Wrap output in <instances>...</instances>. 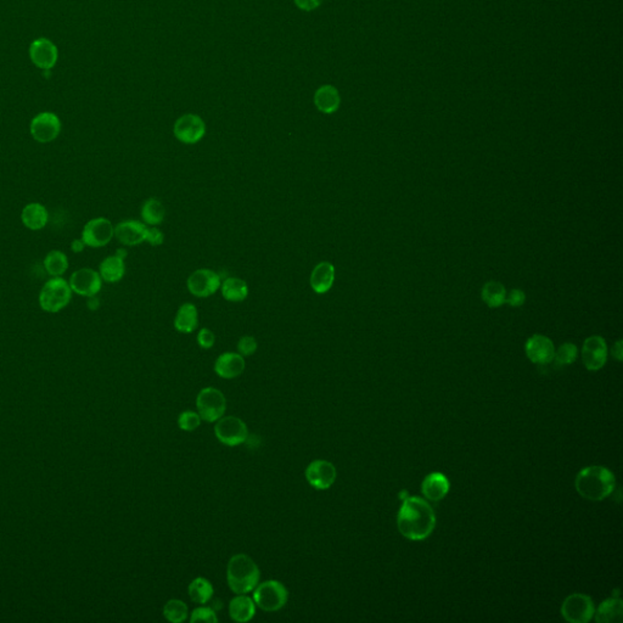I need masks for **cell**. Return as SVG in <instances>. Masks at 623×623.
Returning a JSON list of instances; mask_svg holds the SVG:
<instances>
[{
  "instance_id": "ba28073f",
  "label": "cell",
  "mask_w": 623,
  "mask_h": 623,
  "mask_svg": "<svg viewBox=\"0 0 623 623\" xmlns=\"http://www.w3.org/2000/svg\"><path fill=\"white\" fill-rule=\"evenodd\" d=\"M115 238V226L105 217L93 218L86 221L82 231L81 239L91 249H100Z\"/></svg>"
},
{
  "instance_id": "f1b7e54d",
  "label": "cell",
  "mask_w": 623,
  "mask_h": 623,
  "mask_svg": "<svg viewBox=\"0 0 623 623\" xmlns=\"http://www.w3.org/2000/svg\"><path fill=\"white\" fill-rule=\"evenodd\" d=\"M141 219L148 226H156L162 223L166 216V208L161 201L155 198L148 199L141 206Z\"/></svg>"
},
{
  "instance_id": "f546056e",
  "label": "cell",
  "mask_w": 623,
  "mask_h": 623,
  "mask_svg": "<svg viewBox=\"0 0 623 623\" xmlns=\"http://www.w3.org/2000/svg\"><path fill=\"white\" fill-rule=\"evenodd\" d=\"M188 593L190 599L196 604H206L212 599L214 589L212 583L210 582L207 578L198 577L190 583Z\"/></svg>"
},
{
  "instance_id": "e0dca14e",
  "label": "cell",
  "mask_w": 623,
  "mask_h": 623,
  "mask_svg": "<svg viewBox=\"0 0 623 623\" xmlns=\"http://www.w3.org/2000/svg\"><path fill=\"white\" fill-rule=\"evenodd\" d=\"M525 351H526L529 361L534 364H539V366L549 364L554 359V354H555L554 343L544 335L531 336L526 342Z\"/></svg>"
},
{
  "instance_id": "ab89813d",
  "label": "cell",
  "mask_w": 623,
  "mask_h": 623,
  "mask_svg": "<svg viewBox=\"0 0 623 623\" xmlns=\"http://www.w3.org/2000/svg\"><path fill=\"white\" fill-rule=\"evenodd\" d=\"M163 240H165V235H163L162 231L158 229L156 226H151V228L148 226V233H146L145 243H148L151 246H160V245L163 244Z\"/></svg>"
},
{
  "instance_id": "6da1fadb",
  "label": "cell",
  "mask_w": 623,
  "mask_h": 623,
  "mask_svg": "<svg viewBox=\"0 0 623 623\" xmlns=\"http://www.w3.org/2000/svg\"><path fill=\"white\" fill-rule=\"evenodd\" d=\"M436 525L434 509L419 497H406L398 513L397 526L402 536L411 541H423L432 533Z\"/></svg>"
},
{
  "instance_id": "8fae6325",
  "label": "cell",
  "mask_w": 623,
  "mask_h": 623,
  "mask_svg": "<svg viewBox=\"0 0 623 623\" xmlns=\"http://www.w3.org/2000/svg\"><path fill=\"white\" fill-rule=\"evenodd\" d=\"M221 276L217 271L207 268L195 271L186 281L190 294L200 298L210 297L216 294L221 289Z\"/></svg>"
},
{
  "instance_id": "d590c367",
  "label": "cell",
  "mask_w": 623,
  "mask_h": 623,
  "mask_svg": "<svg viewBox=\"0 0 623 623\" xmlns=\"http://www.w3.org/2000/svg\"><path fill=\"white\" fill-rule=\"evenodd\" d=\"M190 622H206L216 623L218 622L217 614L212 608L208 606H200L198 609H195L190 617Z\"/></svg>"
},
{
  "instance_id": "30bf717a",
  "label": "cell",
  "mask_w": 623,
  "mask_h": 623,
  "mask_svg": "<svg viewBox=\"0 0 623 623\" xmlns=\"http://www.w3.org/2000/svg\"><path fill=\"white\" fill-rule=\"evenodd\" d=\"M30 133L41 144L54 141L61 133V121L54 113H41L32 118Z\"/></svg>"
},
{
  "instance_id": "836d02e7",
  "label": "cell",
  "mask_w": 623,
  "mask_h": 623,
  "mask_svg": "<svg viewBox=\"0 0 623 623\" xmlns=\"http://www.w3.org/2000/svg\"><path fill=\"white\" fill-rule=\"evenodd\" d=\"M578 349L574 343H563L560 347L558 348L554 359L558 366H570L577 359Z\"/></svg>"
},
{
  "instance_id": "f35d334b",
  "label": "cell",
  "mask_w": 623,
  "mask_h": 623,
  "mask_svg": "<svg viewBox=\"0 0 623 623\" xmlns=\"http://www.w3.org/2000/svg\"><path fill=\"white\" fill-rule=\"evenodd\" d=\"M525 301H526V295L522 290L513 289L506 296V303L510 304L511 307H521Z\"/></svg>"
},
{
  "instance_id": "5bb4252c",
  "label": "cell",
  "mask_w": 623,
  "mask_h": 623,
  "mask_svg": "<svg viewBox=\"0 0 623 623\" xmlns=\"http://www.w3.org/2000/svg\"><path fill=\"white\" fill-rule=\"evenodd\" d=\"M338 477V471L333 463L323 459L312 461L306 469V479L312 487L318 491L329 489Z\"/></svg>"
},
{
  "instance_id": "9c48e42d",
  "label": "cell",
  "mask_w": 623,
  "mask_h": 623,
  "mask_svg": "<svg viewBox=\"0 0 623 623\" xmlns=\"http://www.w3.org/2000/svg\"><path fill=\"white\" fill-rule=\"evenodd\" d=\"M561 615L570 623H587L594 616V604L588 596L571 594L563 603Z\"/></svg>"
},
{
  "instance_id": "8d00e7d4",
  "label": "cell",
  "mask_w": 623,
  "mask_h": 623,
  "mask_svg": "<svg viewBox=\"0 0 623 623\" xmlns=\"http://www.w3.org/2000/svg\"><path fill=\"white\" fill-rule=\"evenodd\" d=\"M258 348L257 340L253 336H243L238 342V351L243 357H250L253 353H256Z\"/></svg>"
},
{
  "instance_id": "ffe728a7",
  "label": "cell",
  "mask_w": 623,
  "mask_h": 623,
  "mask_svg": "<svg viewBox=\"0 0 623 623\" xmlns=\"http://www.w3.org/2000/svg\"><path fill=\"white\" fill-rule=\"evenodd\" d=\"M335 274L336 271L333 263L326 261L318 263L313 268L309 278L312 290L318 295L329 293L335 283Z\"/></svg>"
},
{
  "instance_id": "603a6c76",
  "label": "cell",
  "mask_w": 623,
  "mask_h": 623,
  "mask_svg": "<svg viewBox=\"0 0 623 623\" xmlns=\"http://www.w3.org/2000/svg\"><path fill=\"white\" fill-rule=\"evenodd\" d=\"M229 615L235 622H249L256 615V604L245 594H238L229 603Z\"/></svg>"
},
{
  "instance_id": "cb8c5ba5",
  "label": "cell",
  "mask_w": 623,
  "mask_h": 623,
  "mask_svg": "<svg viewBox=\"0 0 623 623\" xmlns=\"http://www.w3.org/2000/svg\"><path fill=\"white\" fill-rule=\"evenodd\" d=\"M449 492V481L441 473H432L425 477L423 493L429 501H442Z\"/></svg>"
},
{
  "instance_id": "e575fe53",
  "label": "cell",
  "mask_w": 623,
  "mask_h": 623,
  "mask_svg": "<svg viewBox=\"0 0 623 623\" xmlns=\"http://www.w3.org/2000/svg\"><path fill=\"white\" fill-rule=\"evenodd\" d=\"M200 424H201V416L196 411H183L179 418H178V426L183 431H188V432L195 431V430L199 428Z\"/></svg>"
},
{
  "instance_id": "484cf974",
  "label": "cell",
  "mask_w": 623,
  "mask_h": 623,
  "mask_svg": "<svg viewBox=\"0 0 623 623\" xmlns=\"http://www.w3.org/2000/svg\"><path fill=\"white\" fill-rule=\"evenodd\" d=\"M314 104L321 113H334L339 110L341 104L339 91L333 86H323L314 94Z\"/></svg>"
},
{
  "instance_id": "83f0119b",
  "label": "cell",
  "mask_w": 623,
  "mask_h": 623,
  "mask_svg": "<svg viewBox=\"0 0 623 623\" xmlns=\"http://www.w3.org/2000/svg\"><path fill=\"white\" fill-rule=\"evenodd\" d=\"M594 614L598 623L621 622L623 616L622 600L619 598L608 599L601 603Z\"/></svg>"
},
{
  "instance_id": "d6a6232c",
  "label": "cell",
  "mask_w": 623,
  "mask_h": 623,
  "mask_svg": "<svg viewBox=\"0 0 623 623\" xmlns=\"http://www.w3.org/2000/svg\"><path fill=\"white\" fill-rule=\"evenodd\" d=\"M163 616L168 622L181 623L188 619L189 610L184 601L172 599L166 603V605L163 606Z\"/></svg>"
},
{
  "instance_id": "74e56055",
  "label": "cell",
  "mask_w": 623,
  "mask_h": 623,
  "mask_svg": "<svg viewBox=\"0 0 623 623\" xmlns=\"http://www.w3.org/2000/svg\"><path fill=\"white\" fill-rule=\"evenodd\" d=\"M196 340H198V345H199L200 347L203 348V349H208V348L213 347V345L216 342V336L213 334L212 330L203 328V329H200Z\"/></svg>"
},
{
  "instance_id": "52a82bcc",
  "label": "cell",
  "mask_w": 623,
  "mask_h": 623,
  "mask_svg": "<svg viewBox=\"0 0 623 623\" xmlns=\"http://www.w3.org/2000/svg\"><path fill=\"white\" fill-rule=\"evenodd\" d=\"M214 435L219 442L229 447H235L248 439L249 430L238 416H221L216 421Z\"/></svg>"
},
{
  "instance_id": "60d3db41",
  "label": "cell",
  "mask_w": 623,
  "mask_h": 623,
  "mask_svg": "<svg viewBox=\"0 0 623 623\" xmlns=\"http://www.w3.org/2000/svg\"><path fill=\"white\" fill-rule=\"evenodd\" d=\"M295 3L303 11H312L316 9L323 3V0H295Z\"/></svg>"
},
{
  "instance_id": "ee69618b",
  "label": "cell",
  "mask_w": 623,
  "mask_h": 623,
  "mask_svg": "<svg viewBox=\"0 0 623 623\" xmlns=\"http://www.w3.org/2000/svg\"><path fill=\"white\" fill-rule=\"evenodd\" d=\"M86 306L91 311H95V309H98L100 307V301L98 298L95 297V296H91V297H88V302H86Z\"/></svg>"
},
{
  "instance_id": "4316f807",
  "label": "cell",
  "mask_w": 623,
  "mask_h": 623,
  "mask_svg": "<svg viewBox=\"0 0 623 623\" xmlns=\"http://www.w3.org/2000/svg\"><path fill=\"white\" fill-rule=\"evenodd\" d=\"M221 291L223 297L229 302H243L249 296V285L240 278H226L221 281Z\"/></svg>"
},
{
  "instance_id": "7c38bea8",
  "label": "cell",
  "mask_w": 623,
  "mask_h": 623,
  "mask_svg": "<svg viewBox=\"0 0 623 623\" xmlns=\"http://www.w3.org/2000/svg\"><path fill=\"white\" fill-rule=\"evenodd\" d=\"M173 131L176 139L183 144H196L205 136L206 124L198 115L186 113L176 120Z\"/></svg>"
},
{
  "instance_id": "277c9868",
  "label": "cell",
  "mask_w": 623,
  "mask_h": 623,
  "mask_svg": "<svg viewBox=\"0 0 623 623\" xmlns=\"http://www.w3.org/2000/svg\"><path fill=\"white\" fill-rule=\"evenodd\" d=\"M72 298V290L61 276H55L46 281L39 293V306L48 313H59L68 307Z\"/></svg>"
},
{
  "instance_id": "8992f818",
  "label": "cell",
  "mask_w": 623,
  "mask_h": 623,
  "mask_svg": "<svg viewBox=\"0 0 623 623\" xmlns=\"http://www.w3.org/2000/svg\"><path fill=\"white\" fill-rule=\"evenodd\" d=\"M196 408L203 420L214 423L224 416L226 399L219 390L205 387L196 397Z\"/></svg>"
},
{
  "instance_id": "2e32d148",
  "label": "cell",
  "mask_w": 623,
  "mask_h": 623,
  "mask_svg": "<svg viewBox=\"0 0 623 623\" xmlns=\"http://www.w3.org/2000/svg\"><path fill=\"white\" fill-rule=\"evenodd\" d=\"M30 58L37 68L51 70L58 63L59 51L53 41L46 38H38L30 46Z\"/></svg>"
},
{
  "instance_id": "f6af8a7d",
  "label": "cell",
  "mask_w": 623,
  "mask_h": 623,
  "mask_svg": "<svg viewBox=\"0 0 623 623\" xmlns=\"http://www.w3.org/2000/svg\"><path fill=\"white\" fill-rule=\"evenodd\" d=\"M116 255H117V256H120V257L126 258L127 257V251H126V250L120 249V250H117V252H116Z\"/></svg>"
},
{
  "instance_id": "7402d4cb",
  "label": "cell",
  "mask_w": 623,
  "mask_h": 623,
  "mask_svg": "<svg viewBox=\"0 0 623 623\" xmlns=\"http://www.w3.org/2000/svg\"><path fill=\"white\" fill-rule=\"evenodd\" d=\"M199 326V311L194 303L186 302L181 304L176 318L174 328L181 334H191Z\"/></svg>"
},
{
  "instance_id": "d6986e66",
  "label": "cell",
  "mask_w": 623,
  "mask_h": 623,
  "mask_svg": "<svg viewBox=\"0 0 623 623\" xmlns=\"http://www.w3.org/2000/svg\"><path fill=\"white\" fill-rule=\"evenodd\" d=\"M245 359L240 353H221L214 363V371L221 379H235L245 371Z\"/></svg>"
},
{
  "instance_id": "1f68e13d",
  "label": "cell",
  "mask_w": 623,
  "mask_h": 623,
  "mask_svg": "<svg viewBox=\"0 0 623 623\" xmlns=\"http://www.w3.org/2000/svg\"><path fill=\"white\" fill-rule=\"evenodd\" d=\"M44 268L50 276H63L68 269V258L63 251L53 250L44 258Z\"/></svg>"
},
{
  "instance_id": "3957f363",
  "label": "cell",
  "mask_w": 623,
  "mask_h": 623,
  "mask_svg": "<svg viewBox=\"0 0 623 623\" xmlns=\"http://www.w3.org/2000/svg\"><path fill=\"white\" fill-rule=\"evenodd\" d=\"M261 571L246 554L231 556L226 566V582L235 594H248L257 587Z\"/></svg>"
},
{
  "instance_id": "4dcf8cb0",
  "label": "cell",
  "mask_w": 623,
  "mask_h": 623,
  "mask_svg": "<svg viewBox=\"0 0 623 623\" xmlns=\"http://www.w3.org/2000/svg\"><path fill=\"white\" fill-rule=\"evenodd\" d=\"M483 302L489 308H498L506 303V290L504 285L498 281H489L483 285L482 293Z\"/></svg>"
},
{
  "instance_id": "ac0fdd59",
  "label": "cell",
  "mask_w": 623,
  "mask_h": 623,
  "mask_svg": "<svg viewBox=\"0 0 623 623\" xmlns=\"http://www.w3.org/2000/svg\"><path fill=\"white\" fill-rule=\"evenodd\" d=\"M148 226L144 221L128 219L115 226V238L124 246H136L145 243Z\"/></svg>"
},
{
  "instance_id": "b9f144b4",
  "label": "cell",
  "mask_w": 623,
  "mask_h": 623,
  "mask_svg": "<svg viewBox=\"0 0 623 623\" xmlns=\"http://www.w3.org/2000/svg\"><path fill=\"white\" fill-rule=\"evenodd\" d=\"M86 248V244H84V241H83V240L82 239H75L73 240L72 243H71V250H72V252H83Z\"/></svg>"
},
{
  "instance_id": "44dd1931",
  "label": "cell",
  "mask_w": 623,
  "mask_h": 623,
  "mask_svg": "<svg viewBox=\"0 0 623 623\" xmlns=\"http://www.w3.org/2000/svg\"><path fill=\"white\" fill-rule=\"evenodd\" d=\"M21 221L30 231H41L49 221V212L41 203H28L21 212Z\"/></svg>"
},
{
  "instance_id": "7a4b0ae2",
  "label": "cell",
  "mask_w": 623,
  "mask_h": 623,
  "mask_svg": "<svg viewBox=\"0 0 623 623\" xmlns=\"http://www.w3.org/2000/svg\"><path fill=\"white\" fill-rule=\"evenodd\" d=\"M574 486L577 492L589 501H603L614 492L616 481L610 470L603 466H588L581 470Z\"/></svg>"
},
{
  "instance_id": "9a60e30c",
  "label": "cell",
  "mask_w": 623,
  "mask_h": 623,
  "mask_svg": "<svg viewBox=\"0 0 623 623\" xmlns=\"http://www.w3.org/2000/svg\"><path fill=\"white\" fill-rule=\"evenodd\" d=\"M583 364L588 371H596L605 366L608 361V346L599 335L588 338L582 348Z\"/></svg>"
},
{
  "instance_id": "5b68a950",
  "label": "cell",
  "mask_w": 623,
  "mask_h": 623,
  "mask_svg": "<svg viewBox=\"0 0 623 623\" xmlns=\"http://www.w3.org/2000/svg\"><path fill=\"white\" fill-rule=\"evenodd\" d=\"M253 591L252 599L255 604L266 612L279 611L289 600L288 588L276 579L261 583Z\"/></svg>"
},
{
  "instance_id": "d4e9b609",
  "label": "cell",
  "mask_w": 623,
  "mask_h": 623,
  "mask_svg": "<svg viewBox=\"0 0 623 623\" xmlns=\"http://www.w3.org/2000/svg\"><path fill=\"white\" fill-rule=\"evenodd\" d=\"M99 274L103 281L110 284L122 281L126 274V263L124 258L120 257L116 253L113 256L104 258L100 263Z\"/></svg>"
},
{
  "instance_id": "4fadbf2b",
  "label": "cell",
  "mask_w": 623,
  "mask_h": 623,
  "mask_svg": "<svg viewBox=\"0 0 623 623\" xmlns=\"http://www.w3.org/2000/svg\"><path fill=\"white\" fill-rule=\"evenodd\" d=\"M68 284L75 294L79 295L82 297H91L99 294L103 285V279L100 276L99 271L93 268H81L78 271H73Z\"/></svg>"
},
{
  "instance_id": "7bdbcfd3",
  "label": "cell",
  "mask_w": 623,
  "mask_h": 623,
  "mask_svg": "<svg viewBox=\"0 0 623 623\" xmlns=\"http://www.w3.org/2000/svg\"><path fill=\"white\" fill-rule=\"evenodd\" d=\"M622 341L619 340L617 342L615 343L614 348H612V356H614L617 361H622Z\"/></svg>"
}]
</instances>
